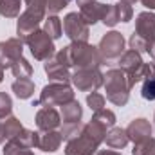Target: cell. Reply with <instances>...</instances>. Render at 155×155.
<instances>
[{"mask_svg": "<svg viewBox=\"0 0 155 155\" xmlns=\"http://www.w3.org/2000/svg\"><path fill=\"white\" fill-rule=\"evenodd\" d=\"M54 56L60 63H63L65 67H76V71H79V69H99L105 63L97 47L90 45L88 41H72L71 45L60 49Z\"/></svg>", "mask_w": 155, "mask_h": 155, "instance_id": "cell-1", "label": "cell"}, {"mask_svg": "<svg viewBox=\"0 0 155 155\" xmlns=\"http://www.w3.org/2000/svg\"><path fill=\"white\" fill-rule=\"evenodd\" d=\"M107 128L99 124L97 121H88L79 128L71 139H67L65 144V155H96L101 143H105Z\"/></svg>", "mask_w": 155, "mask_h": 155, "instance_id": "cell-2", "label": "cell"}, {"mask_svg": "<svg viewBox=\"0 0 155 155\" xmlns=\"http://www.w3.org/2000/svg\"><path fill=\"white\" fill-rule=\"evenodd\" d=\"M105 92H107V99L110 103H114L116 107H124L130 99V81L128 74L123 72L121 69H110L105 74Z\"/></svg>", "mask_w": 155, "mask_h": 155, "instance_id": "cell-3", "label": "cell"}, {"mask_svg": "<svg viewBox=\"0 0 155 155\" xmlns=\"http://www.w3.org/2000/svg\"><path fill=\"white\" fill-rule=\"evenodd\" d=\"M74 99V90L69 83H49L41 88L38 103L41 107H63Z\"/></svg>", "mask_w": 155, "mask_h": 155, "instance_id": "cell-4", "label": "cell"}, {"mask_svg": "<svg viewBox=\"0 0 155 155\" xmlns=\"http://www.w3.org/2000/svg\"><path fill=\"white\" fill-rule=\"evenodd\" d=\"M61 126H60V134L63 135V139H71L74 134L79 132V128L83 126L81 124V117H83V108L81 105L78 103L76 99H72L71 103L63 105L61 107Z\"/></svg>", "mask_w": 155, "mask_h": 155, "instance_id": "cell-5", "label": "cell"}, {"mask_svg": "<svg viewBox=\"0 0 155 155\" xmlns=\"http://www.w3.org/2000/svg\"><path fill=\"white\" fill-rule=\"evenodd\" d=\"M24 43H27L31 54H33L35 60H38V61H45V60H49V58H52V56L56 54L54 40L51 38L43 29L35 31Z\"/></svg>", "mask_w": 155, "mask_h": 155, "instance_id": "cell-6", "label": "cell"}, {"mask_svg": "<svg viewBox=\"0 0 155 155\" xmlns=\"http://www.w3.org/2000/svg\"><path fill=\"white\" fill-rule=\"evenodd\" d=\"M105 81V74L99 69H79L72 72L71 83L81 92H96Z\"/></svg>", "mask_w": 155, "mask_h": 155, "instance_id": "cell-7", "label": "cell"}, {"mask_svg": "<svg viewBox=\"0 0 155 155\" xmlns=\"http://www.w3.org/2000/svg\"><path fill=\"white\" fill-rule=\"evenodd\" d=\"M63 31L71 41H87L90 36V25L81 18L79 13H69L63 18Z\"/></svg>", "mask_w": 155, "mask_h": 155, "instance_id": "cell-8", "label": "cell"}, {"mask_svg": "<svg viewBox=\"0 0 155 155\" xmlns=\"http://www.w3.org/2000/svg\"><path fill=\"white\" fill-rule=\"evenodd\" d=\"M97 51L99 54L103 56V60H117L121 58V54L124 52V38L121 33L117 31H110L107 33L103 38L99 40V45H97Z\"/></svg>", "mask_w": 155, "mask_h": 155, "instance_id": "cell-9", "label": "cell"}, {"mask_svg": "<svg viewBox=\"0 0 155 155\" xmlns=\"http://www.w3.org/2000/svg\"><path fill=\"white\" fill-rule=\"evenodd\" d=\"M41 20H45L43 15H38V13H35V11L25 9V11L18 16V20H16V35H18L16 38H20L22 41H25L35 31L40 29Z\"/></svg>", "mask_w": 155, "mask_h": 155, "instance_id": "cell-10", "label": "cell"}, {"mask_svg": "<svg viewBox=\"0 0 155 155\" xmlns=\"http://www.w3.org/2000/svg\"><path fill=\"white\" fill-rule=\"evenodd\" d=\"M24 54V41L20 38H9L5 41H0V67L11 69L13 63L22 58Z\"/></svg>", "mask_w": 155, "mask_h": 155, "instance_id": "cell-11", "label": "cell"}, {"mask_svg": "<svg viewBox=\"0 0 155 155\" xmlns=\"http://www.w3.org/2000/svg\"><path fill=\"white\" fill-rule=\"evenodd\" d=\"M135 35H139L143 40L150 43V47L155 43V13L143 11L135 18Z\"/></svg>", "mask_w": 155, "mask_h": 155, "instance_id": "cell-12", "label": "cell"}, {"mask_svg": "<svg viewBox=\"0 0 155 155\" xmlns=\"http://www.w3.org/2000/svg\"><path fill=\"white\" fill-rule=\"evenodd\" d=\"M36 126L40 132H49V130H58L61 126V116L54 107H43L36 112Z\"/></svg>", "mask_w": 155, "mask_h": 155, "instance_id": "cell-13", "label": "cell"}, {"mask_svg": "<svg viewBox=\"0 0 155 155\" xmlns=\"http://www.w3.org/2000/svg\"><path fill=\"white\" fill-rule=\"evenodd\" d=\"M126 135H128V139L134 144H139V143L150 139L152 137V124H150V121L148 119H143V117L134 119L128 124V128H126Z\"/></svg>", "mask_w": 155, "mask_h": 155, "instance_id": "cell-14", "label": "cell"}, {"mask_svg": "<svg viewBox=\"0 0 155 155\" xmlns=\"http://www.w3.org/2000/svg\"><path fill=\"white\" fill-rule=\"evenodd\" d=\"M43 71H45V74L49 76V79L58 81V83H71V79H72V72L69 71V67H65L63 63H60V61L56 60V56L45 60Z\"/></svg>", "mask_w": 155, "mask_h": 155, "instance_id": "cell-15", "label": "cell"}, {"mask_svg": "<svg viewBox=\"0 0 155 155\" xmlns=\"http://www.w3.org/2000/svg\"><path fill=\"white\" fill-rule=\"evenodd\" d=\"M143 58H141V54L137 52V51H124L123 54H121V58H119V69L123 71V72H126L128 76H132V74H135L141 67H143Z\"/></svg>", "mask_w": 155, "mask_h": 155, "instance_id": "cell-16", "label": "cell"}, {"mask_svg": "<svg viewBox=\"0 0 155 155\" xmlns=\"http://www.w3.org/2000/svg\"><path fill=\"white\" fill-rule=\"evenodd\" d=\"M63 143V135L60 134V130H49V132H40V143L38 148L41 152L52 153L56 150H60Z\"/></svg>", "mask_w": 155, "mask_h": 155, "instance_id": "cell-17", "label": "cell"}, {"mask_svg": "<svg viewBox=\"0 0 155 155\" xmlns=\"http://www.w3.org/2000/svg\"><path fill=\"white\" fill-rule=\"evenodd\" d=\"M128 135H126V130L124 128H119V126H112L107 135H105V143L107 146L114 148V150H123L126 144H128Z\"/></svg>", "mask_w": 155, "mask_h": 155, "instance_id": "cell-18", "label": "cell"}, {"mask_svg": "<svg viewBox=\"0 0 155 155\" xmlns=\"http://www.w3.org/2000/svg\"><path fill=\"white\" fill-rule=\"evenodd\" d=\"M11 143L22 146V148H27V150H33V148H38L40 143V132H33V130H27V128H22V132L11 139Z\"/></svg>", "mask_w": 155, "mask_h": 155, "instance_id": "cell-19", "label": "cell"}, {"mask_svg": "<svg viewBox=\"0 0 155 155\" xmlns=\"http://www.w3.org/2000/svg\"><path fill=\"white\" fill-rule=\"evenodd\" d=\"M101 11H103V4H99L97 0L92 2V4H87V5L79 7V15H81V18L88 25H94V24L101 22Z\"/></svg>", "mask_w": 155, "mask_h": 155, "instance_id": "cell-20", "label": "cell"}, {"mask_svg": "<svg viewBox=\"0 0 155 155\" xmlns=\"http://www.w3.org/2000/svg\"><path fill=\"white\" fill-rule=\"evenodd\" d=\"M11 90L15 92V96L18 99H29L35 94V81L31 78H22V79H15L11 85Z\"/></svg>", "mask_w": 155, "mask_h": 155, "instance_id": "cell-21", "label": "cell"}, {"mask_svg": "<svg viewBox=\"0 0 155 155\" xmlns=\"http://www.w3.org/2000/svg\"><path fill=\"white\" fill-rule=\"evenodd\" d=\"M43 31L51 36L52 40H58L63 33V25H61V20L56 16V15H51L49 18H45L43 22Z\"/></svg>", "mask_w": 155, "mask_h": 155, "instance_id": "cell-22", "label": "cell"}, {"mask_svg": "<svg viewBox=\"0 0 155 155\" xmlns=\"http://www.w3.org/2000/svg\"><path fill=\"white\" fill-rule=\"evenodd\" d=\"M11 72H13V76L16 78V79H22V78H31L33 72H35V69H33V65L22 56V58H18V60L13 63Z\"/></svg>", "mask_w": 155, "mask_h": 155, "instance_id": "cell-23", "label": "cell"}, {"mask_svg": "<svg viewBox=\"0 0 155 155\" xmlns=\"http://www.w3.org/2000/svg\"><path fill=\"white\" fill-rule=\"evenodd\" d=\"M20 7L22 0H0V15L5 18H18Z\"/></svg>", "mask_w": 155, "mask_h": 155, "instance_id": "cell-24", "label": "cell"}, {"mask_svg": "<svg viewBox=\"0 0 155 155\" xmlns=\"http://www.w3.org/2000/svg\"><path fill=\"white\" fill-rule=\"evenodd\" d=\"M101 22H103L107 27H114L116 24H119V13H117L116 4H103Z\"/></svg>", "mask_w": 155, "mask_h": 155, "instance_id": "cell-25", "label": "cell"}, {"mask_svg": "<svg viewBox=\"0 0 155 155\" xmlns=\"http://www.w3.org/2000/svg\"><path fill=\"white\" fill-rule=\"evenodd\" d=\"M4 123V130H5V139L7 141H11V139H15L20 132H22V123H20V119H16L15 116H9L5 117V121H2Z\"/></svg>", "mask_w": 155, "mask_h": 155, "instance_id": "cell-26", "label": "cell"}, {"mask_svg": "<svg viewBox=\"0 0 155 155\" xmlns=\"http://www.w3.org/2000/svg\"><path fill=\"white\" fill-rule=\"evenodd\" d=\"M92 121H97L99 124H103L107 130H110L112 126H116V114L112 112V110H107V108H101V110H97V112H94V116H92Z\"/></svg>", "mask_w": 155, "mask_h": 155, "instance_id": "cell-27", "label": "cell"}, {"mask_svg": "<svg viewBox=\"0 0 155 155\" xmlns=\"http://www.w3.org/2000/svg\"><path fill=\"white\" fill-rule=\"evenodd\" d=\"M132 153L134 155H155V139L150 137V139L135 144L134 150H132Z\"/></svg>", "mask_w": 155, "mask_h": 155, "instance_id": "cell-28", "label": "cell"}, {"mask_svg": "<svg viewBox=\"0 0 155 155\" xmlns=\"http://www.w3.org/2000/svg\"><path fill=\"white\" fill-rule=\"evenodd\" d=\"M141 94H143L144 99L155 101V74L143 79V90H141Z\"/></svg>", "mask_w": 155, "mask_h": 155, "instance_id": "cell-29", "label": "cell"}, {"mask_svg": "<svg viewBox=\"0 0 155 155\" xmlns=\"http://www.w3.org/2000/svg\"><path fill=\"white\" fill-rule=\"evenodd\" d=\"M128 43H130V49H132V51H137L139 54H141V52H150V49H152L146 40H143L139 35H135V33L130 36Z\"/></svg>", "mask_w": 155, "mask_h": 155, "instance_id": "cell-30", "label": "cell"}, {"mask_svg": "<svg viewBox=\"0 0 155 155\" xmlns=\"http://www.w3.org/2000/svg\"><path fill=\"white\" fill-rule=\"evenodd\" d=\"M11 112H13V99H11V96L5 94V92H0V119L9 117Z\"/></svg>", "mask_w": 155, "mask_h": 155, "instance_id": "cell-31", "label": "cell"}, {"mask_svg": "<svg viewBox=\"0 0 155 155\" xmlns=\"http://www.w3.org/2000/svg\"><path fill=\"white\" fill-rule=\"evenodd\" d=\"M87 105L90 107V110L97 112V110L105 108V96L103 94H97V92H90L87 96Z\"/></svg>", "mask_w": 155, "mask_h": 155, "instance_id": "cell-32", "label": "cell"}, {"mask_svg": "<svg viewBox=\"0 0 155 155\" xmlns=\"http://www.w3.org/2000/svg\"><path fill=\"white\" fill-rule=\"evenodd\" d=\"M117 5V13H119V22H130L132 16H134V9L130 4H124V2H119Z\"/></svg>", "mask_w": 155, "mask_h": 155, "instance_id": "cell-33", "label": "cell"}, {"mask_svg": "<svg viewBox=\"0 0 155 155\" xmlns=\"http://www.w3.org/2000/svg\"><path fill=\"white\" fill-rule=\"evenodd\" d=\"M25 2V7L29 11H35L38 15H43L47 13V0H24Z\"/></svg>", "mask_w": 155, "mask_h": 155, "instance_id": "cell-34", "label": "cell"}, {"mask_svg": "<svg viewBox=\"0 0 155 155\" xmlns=\"http://www.w3.org/2000/svg\"><path fill=\"white\" fill-rule=\"evenodd\" d=\"M71 0H47V11L51 15H58L60 11H63L69 5Z\"/></svg>", "mask_w": 155, "mask_h": 155, "instance_id": "cell-35", "label": "cell"}, {"mask_svg": "<svg viewBox=\"0 0 155 155\" xmlns=\"http://www.w3.org/2000/svg\"><path fill=\"white\" fill-rule=\"evenodd\" d=\"M141 4H143L146 9H155V0H141Z\"/></svg>", "mask_w": 155, "mask_h": 155, "instance_id": "cell-36", "label": "cell"}, {"mask_svg": "<svg viewBox=\"0 0 155 155\" xmlns=\"http://www.w3.org/2000/svg\"><path fill=\"white\" fill-rule=\"evenodd\" d=\"M96 155H121V153L114 152V150H99V152H96Z\"/></svg>", "mask_w": 155, "mask_h": 155, "instance_id": "cell-37", "label": "cell"}, {"mask_svg": "<svg viewBox=\"0 0 155 155\" xmlns=\"http://www.w3.org/2000/svg\"><path fill=\"white\" fill-rule=\"evenodd\" d=\"M4 141H7V139H5V130H4V123L0 121V144H2Z\"/></svg>", "mask_w": 155, "mask_h": 155, "instance_id": "cell-38", "label": "cell"}, {"mask_svg": "<svg viewBox=\"0 0 155 155\" xmlns=\"http://www.w3.org/2000/svg\"><path fill=\"white\" fill-rule=\"evenodd\" d=\"M92 2H96V0H76V4L79 7H83V5H87V4H92Z\"/></svg>", "mask_w": 155, "mask_h": 155, "instance_id": "cell-39", "label": "cell"}, {"mask_svg": "<svg viewBox=\"0 0 155 155\" xmlns=\"http://www.w3.org/2000/svg\"><path fill=\"white\" fill-rule=\"evenodd\" d=\"M150 56L153 58V61H155V43L152 45V49H150Z\"/></svg>", "mask_w": 155, "mask_h": 155, "instance_id": "cell-40", "label": "cell"}, {"mask_svg": "<svg viewBox=\"0 0 155 155\" xmlns=\"http://www.w3.org/2000/svg\"><path fill=\"white\" fill-rule=\"evenodd\" d=\"M119 2H124V4H135L137 0H119Z\"/></svg>", "mask_w": 155, "mask_h": 155, "instance_id": "cell-41", "label": "cell"}, {"mask_svg": "<svg viewBox=\"0 0 155 155\" xmlns=\"http://www.w3.org/2000/svg\"><path fill=\"white\" fill-rule=\"evenodd\" d=\"M2 81H4V69L0 67V83H2Z\"/></svg>", "mask_w": 155, "mask_h": 155, "instance_id": "cell-42", "label": "cell"}, {"mask_svg": "<svg viewBox=\"0 0 155 155\" xmlns=\"http://www.w3.org/2000/svg\"><path fill=\"white\" fill-rule=\"evenodd\" d=\"M153 121H155V116H153Z\"/></svg>", "mask_w": 155, "mask_h": 155, "instance_id": "cell-43", "label": "cell"}]
</instances>
